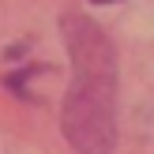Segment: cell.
<instances>
[{"mask_svg": "<svg viewBox=\"0 0 154 154\" xmlns=\"http://www.w3.org/2000/svg\"><path fill=\"white\" fill-rule=\"evenodd\" d=\"M68 53L75 64L72 90L64 98L60 128L64 139L79 154H113L117 147V117H113V98H117V60L113 45L102 34V26L83 15L60 19Z\"/></svg>", "mask_w": 154, "mask_h": 154, "instance_id": "6da1fadb", "label": "cell"}, {"mask_svg": "<svg viewBox=\"0 0 154 154\" xmlns=\"http://www.w3.org/2000/svg\"><path fill=\"white\" fill-rule=\"evenodd\" d=\"M90 4H117V0H90Z\"/></svg>", "mask_w": 154, "mask_h": 154, "instance_id": "7a4b0ae2", "label": "cell"}]
</instances>
